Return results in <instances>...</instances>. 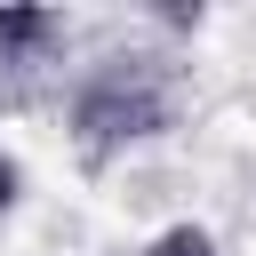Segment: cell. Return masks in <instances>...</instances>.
I'll return each mask as SVG.
<instances>
[{"mask_svg": "<svg viewBox=\"0 0 256 256\" xmlns=\"http://www.w3.org/2000/svg\"><path fill=\"white\" fill-rule=\"evenodd\" d=\"M48 40H56V16H40V8H0V56L48 48Z\"/></svg>", "mask_w": 256, "mask_h": 256, "instance_id": "1", "label": "cell"}, {"mask_svg": "<svg viewBox=\"0 0 256 256\" xmlns=\"http://www.w3.org/2000/svg\"><path fill=\"white\" fill-rule=\"evenodd\" d=\"M8 200H16V160L0 152V208H8Z\"/></svg>", "mask_w": 256, "mask_h": 256, "instance_id": "2", "label": "cell"}]
</instances>
